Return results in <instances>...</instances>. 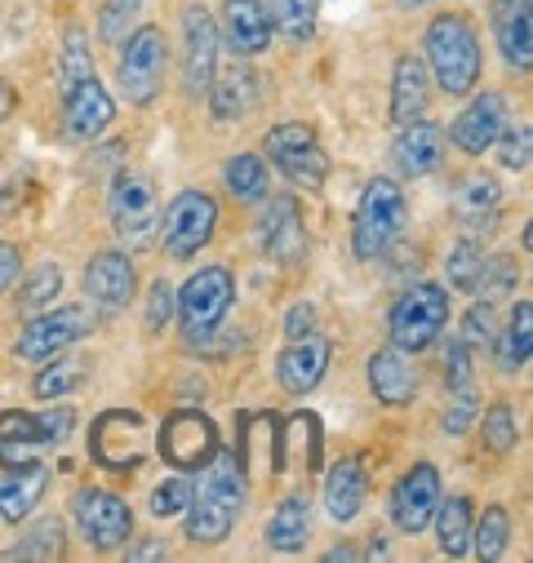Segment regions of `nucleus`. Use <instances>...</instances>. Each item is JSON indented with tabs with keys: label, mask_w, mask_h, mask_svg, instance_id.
Masks as SVG:
<instances>
[{
	"label": "nucleus",
	"mask_w": 533,
	"mask_h": 563,
	"mask_svg": "<svg viewBox=\"0 0 533 563\" xmlns=\"http://www.w3.org/2000/svg\"><path fill=\"white\" fill-rule=\"evenodd\" d=\"M200 471H205L200 488H192V501H187V537L200 541V545H214V541H222L240 523L249 484H244L240 457H231L222 449Z\"/></svg>",
	"instance_id": "1"
},
{
	"label": "nucleus",
	"mask_w": 533,
	"mask_h": 563,
	"mask_svg": "<svg viewBox=\"0 0 533 563\" xmlns=\"http://www.w3.org/2000/svg\"><path fill=\"white\" fill-rule=\"evenodd\" d=\"M427 63H432L436 85L449 98H463L476 89L485 54H480V36L467 14H436L427 23Z\"/></svg>",
	"instance_id": "2"
},
{
	"label": "nucleus",
	"mask_w": 533,
	"mask_h": 563,
	"mask_svg": "<svg viewBox=\"0 0 533 563\" xmlns=\"http://www.w3.org/2000/svg\"><path fill=\"white\" fill-rule=\"evenodd\" d=\"M76 427V412L67 404L45 408V412H0V466L14 471L23 462H36L41 449H58L72 440Z\"/></svg>",
	"instance_id": "3"
},
{
	"label": "nucleus",
	"mask_w": 533,
	"mask_h": 563,
	"mask_svg": "<svg viewBox=\"0 0 533 563\" xmlns=\"http://www.w3.org/2000/svg\"><path fill=\"white\" fill-rule=\"evenodd\" d=\"M445 320H449V294L440 285H414L391 302L387 338H391L395 351L418 355L445 333Z\"/></svg>",
	"instance_id": "4"
},
{
	"label": "nucleus",
	"mask_w": 533,
	"mask_h": 563,
	"mask_svg": "<svg viewBox=\"0 0 533 563\" xmlns=\"http://www.w3.org/2000/svg\"><path fill=\"white\" fill-rule=\"evenodd\" d=\"M405 191H400L391 178H373L365 191H360V205H356V218H351V249L360 262H373L391 249V240L405 227Z\"/></svg>",
	"instance_id": "5"
},
{
	"label": "nucleus",
	"mask_w": 533,
	"mask_h": 563,
	"mask_svg": "<svg viewBox=\"0 0 533 563\" xmlns=\"http://www.w3.org/2000/svg\"><path fill=\"white\" fill-rule=\"evenodd\" d=\"M231 289H236V279H231L227 266H205L178 289L174 311L183 320L187 342H209L218 333V324H222V316L231 307Z\"/></svg>",
	"instance_id": "6"
},
{
	"label": "nucleus",
	"mask_w": 533,
	"mask_h": 563,
	"mask_svg": "<svg viewBox=\"0 0 533 563\" xmlns=\"http://www.w3.org/2000/svg\"><path fill=\"white\" fill-rule=\"evenodd\" d=\"M89 453L102 471H139L152 453V440H148V421L139 412H124V408H111L94 421L89 431Z\"/></svg>",
	"instance_id": "7"
},
{
	"label": "nucleus",
	"mask_w": 533,
	"mask_h": 563,
	"mask_svg": "<svg viewBox=\"0 0 533 563\" xmlns=\"http://www.w3.org/2000/svg\"><path fill=\"white\" fill-rule=\"evenodd\" d=\"M262 147H266V161H272L298 187H320L329 178V156H325L312 124H298V120L276 124L272 133H266Z\"/></svg>",
	"instance_id": "8"
},
{
	"label": "nucleus",
	"mask_w": 533,
	"mask_h": 563,
	"mask_svg": "<svg viewBox=\"0 0 533 563\" xmlns=\"http://www.w3.org/2000/svg\"><path fill=\"white\" fill-rule=\"evenodd\" d=\"M161 76H165V36L161 27H139L124 36V54L116 67L120 93L133 107H148L161 93Z\"/></svg>",
	"instance_id": "9"
},
{
	"label": "nucleus",
	"mask_w": 533,
	"mask_h": 563,
	"mask_svg": "<svg viewBox=\"0 0 533 563\" xmlns=\"http://www.w3.org/2000/svg\"><path fill=\"white\" fill-rule=\"evenodd\" d=\"M214 227H218V205L209 191H178L165 209V222H161V244L170 257H192L200 253L209 240H214Z\"/></svg>",
	"instance_id": "10"
},
{
	"label": "nucleus",
	"mask_w": 533,
	"mask_h": 563,
	"mask_svg": "<svg viewBox=\"0 0 533 563\" xmlns=\"http://www.w3.org/2000/svg\"><path fill=\"white\" fill-rule=\"evenodd\" d=\"M218 453V427L196 412V408H178L165 417V427H161V457L170 466H178L183 475L209 466V457Z\"/></svg>",
	"instance_id": "11"
},
{
	"label": "nucleus",
	"mask_w": 533,
	"mask_h": 563,
	"mask_svg": "<svg viewBox=\"0 0 533 563\" xmlns=\"http://www.w3.org/2000/svg\"><path fill=\"white\" fill-rule=\"evenodd\" d=\"M89 329H94V316H89L85 307L45 311V316H36V320L19 333V355L32 360V364H45V360H54L58 351L76 346L80 338H89Z\"/></svg>",
	"instance_id": "12"
},
{
	"label": "nucleus",
	"mask_w": 533,
	"mask_h": 563,
	"mask_svg": "<svg viewBox=\"0 0 533 563\" xmlns=\"http://www.w3.org/2000/svg\"><path fill=\"white\" fill-rule=\"evenodd\" d=\"M72 515L85 532V541L94 550H116L129 541V528H133V510L124 497L107 493V488H85L76 501H72Z\"/></svg>",
	"instance_id": "13"
},
{
	"label": "nucleus",
	"mask_w": 533,
	"mask_h": 563,
	"mask_svg": "<svg viewBox=\"0 0 533 563\" xmlns=\"http://www.w3.org/2000/svg\"><path fill=\"white\" fill-rule=\"evenodd\" d=\"M107 213L111 227L124 240H148L152 227L161 222V205H156V187L148 174H116L111 196H107Z\"/></svg>",
	"instance_id": "14"
},
{
	"label": "nucleus",
	"mask_w": 533,
	"mask_h": 563,
	"mask_svg": "<svg viewBox=\"0 0 533 563\" xmlns=\"http://www.w3.org/2000/svg\"><path fill=\"white\" fill-rule=\"evenodd\" d=\"M436 506H440V471L432 462L410 466V475H400V484L391 488V519H395L400 532H410V537L427 532Z\"/></svg>",
	"instance_id": "15"
},
{
	"label": "nucleus",
	"mask_w": 533,
	"mask_h": 563,
	"mask_svg": "<svg viewBox=\"0 0 533 563\" xmlns=\"http://www.w3.org/2000/svg\"><path fill=\"white\" fill-rule=\"evenodd\" d=\"M133 289H139V275H133V262L116 249H102L89 257L85 266V298L98 311H124L133 302Z\"/></svg>",
	"instance_id": "16"
},
{
	"label": "nucleus",
	"mask_w": 533,
	"mask_h": 563,
	"mask_svg": "<svg viewBox=\"0 0 533 563\" xmlns=\"http://www.w3.org/2000/svg\"><path fill=\"white\" fill-rule=\"evenodd\" d=\"M218 45L222 41H218L214 19L200 5H192L183 14V85H187V93H205L209 89V80L218 71Z\"/></svg>",
	"instance_id": "17"
},
{
	"label": "nucleus",
	"mask_w": 533,
	"mask_h": 563,
	"mask_svg": "<svg viewBox=\"0 0 533 563\" xmlns=\"http://www.w3.org/2000/svg\"><path fill=\"white\" fill-rule=\"evenodd\" d=\"M111 115H116V107H111V93L102 89L98 76H85V80L63 89V124L76 143H94V137L111 124Z\"/></svg>",
	"instance_id": "18"
},
{
	"label": "nucleus",
	"mask_w": 533,
	"mask_h": 563,
	"mask_svg": "<svg viewBox=\"0 0 533 563\" xmlns=\"http://www.w3.org/2000/svg\"><path fill=\"white\" fill-rule=\"evenodd\" d=\"M507 129V98L502 93H480L467 102V111H458L454 129H449V143L467 156H480L498 143V133Z\"/></svg>",
	"instance_id": "19"
},
{
	"label": "nucleus",
	"mask_w": 533,
	"mask_h": 563,
	"mask_svg": "<svg viewBox=\"0 0 533 563\" xmlns=\"http://www.w3.org/2000/svg\"><path fill=\"white\" fill-rule=\"evenodd\" d=\"M489 23H493V36H498L507 67L529 76V67H533V10H529V0H493Z\"/></svg>",
	"instance_id": "20"
},
{
	"label": "nucleus",
	"mask_w": 533,
	"mask_h": 563,
	"mask_svg": "<svg viewBox=\"0 0 533 563\" xmlns=\"http://www.w3.org/2000/svg\"><path fill=\"white\" fill-rule=\"evenodd\" d=\"M258 235H262L266 257H276L285 266H294V262L307 257V231H303V218H298V200L294 196H276L272 205H266Z\"/></svg>",
	"instance_id": "21"
},
{
	"label": "nucleus",
	"mask_w": 533,
	"mask_h": 563,
	"mask_svg": "<svg viewBox=\"0 0 533 563\" xmlns=\"http://www.w3.org/2000/svg\"><path fill=\"white\" fill-rule=\"evenodd\" d=\"M329 355H334L329 338H316V333L294 338V342L281 351V360H276L281 386H285L290 395H312V390L320 386V377L329 373Z\"/></svg>",
	"instance_id": "22"
},
{
	"label": "nucleus",
	"mask_w": 533,
	"mask_h": 563,
	"mask_svg": "<svg viewBox=\"0 0 533 563\" xmlns=\"http://www.w3.org/2000/svg\"><path fill=\"white\" fill-rule=\"evenodd\" d=\"M272 41V19L262 0H222V45H231L236 58H253Z\"/></svg>",
	"instance_id": "23"
},
{
	"label": "nucleus",
	"mask_w": 533,
	"mask_h": 563,
	"mask_svg": "<svg viewBox=\"0 0 533 563\" xmlns=\"http://www.w3.org/2000/svg\"><path fill=\"white\" fill-rule=\"evenodd\" d=\"M395 169L405 178H427L440 169L445 161V133L427 120H414V124H400V137H395Z\"/></svg>",
	"instance_id": "24"
},
{
	"label": "nucleus",
	"mask_w": 533,
	"mask_h": 563,
	"mask_svg": "<svg viewBox=\"0 0 533 563\" xmlns=\"http://www.w3.org/2000/svg\"><path fill=\"white\" fill-rule=\"evenodd\" d=\"M369 386H373V395H378L387 408H400V404H414V395H418V373H414V364H410L405 351L382 346V351H373V360H369Z\"/></svg>",
	"instance_id": "25"
},
{
	"label": "nucleus",
	"mask_w": 533,
	"mask_h": 563,
	"mask_svg": "<svg viewBox=\"0 0 533 563\" xmlns=\"http://www.w3.org/2000/svg\"><path fill=\"white\" fill-rule=\"evenodd\" d=\"M209 102H214V115L227 124V120H244L253 107H258V71L253 67H244V63H231V67H222V71H214V80H209Z\"/></svg>",
	"instance_id": "26"
},
{
	"label": "nucleus",
	"mask_w": 533,
	"mask_h": 563,
	"mask_svg": "<svg viewBox=\"0 0 533 563\" xmlns=\"http://www.w3.org/2000/svg\"><path fill=\"white\" fill-rule=\"evenodd\" d=\"M50 466L36 457V462H23V466H14L6 479H0V519H10V523H19V519H28L32 510H36V501L50 493Z\"/></svg>",
	"instance_id": "27"
},
{
	"label": "nucleus",
	"mask_w": 533,
	"mask_h": 563,
	"mask_svg": "<svg viewBox=\"0 0 533 563\" xmlns=\"http://www.w3.org/2000/svg\"><path fill=\"white\" fill-rule=\"evenodd\" d=\"M365 497H369V479H365V466L356 457H342L329 475H325V510L334 523H351L360 510H365Z\"/></svg>",
	"instance_id": "28"
},
{
	"label": "nucleus",
	"mask_w": 533,
	"mask_h": 563,
	"mask_svg": "<svg viewBox=\"0 0 533 563\" xmlns=\"http://www.w3.org/2000/svg\"><path fill=\"white\" fill-rule=\"evenodd\" d=\"M427 98H432V89H427V67H423L414 54H405V58L395 63V76H391V120H395V124L423 120V115H427Z\"/></svg>",
	"instance_id": "29"
},
{
	"label": "nucleus",
	"mask_w": 533,
	"mask_h": 563,
	"mask_svg": "<svg viewBox=\"0 0 533 563\" xmlns=\"http://www.w3.org/2000/svg\"><path fill=\"white\" fill-rule=\"evenodd\" d=\"M498 205H502V187H498L489 174L463 178V187H458V196H454V209H458V218H463V227H467V240H476L480 231L493 227Z\"/></svg>",
	"instance_id": "30"
},
{
	"label": "nucleus",
	"mask_w": 533,
	"mask_h": 563,
	"mask_svg": "<svg viewBox=\"0 0 533 563\" xmlns=\"http://www.w3.org/2000/svg\"><path fill=\"white\" fill-rule=\"evenodd\" d=\"M307 532H312V497L307 493H290L276 515L266 519V545L281 550V554H298L307 545Z\"/></svg>",
	"instance_id": "31"
},
{
	"label": "nucleus",
	"mask_w": 533,
	"mask_h": 563,
	"mask_svg": "<svg viewBox=\"0 0 533 563\" xmlns=\"http://www.w3.org/2000/svg\"><path fill=\"white\" fill-rule=\"evenodd\" d=\"M432 523H436V541H440V550H445L449 559L471 554L476 506H471L467 497H449V501H440V506H436V515H432Z\"/></svg>",
	"instance_id": "32"
},
{
	"label": "nucleus",
	"mask_w": 533,
	"mask_h": 563,
	"mask_svg": "<svg viewBox=\"0 0 533 563\" xmlns=\"http://www.w3.org/2000/svg\"><path fill=\"white\" fill-rule=\"evenodd\" d=\"M529 351H533V307L515 302V311H511V320H507V329L493 346V360H498L502 373H515V368L529 364Z\"/></svg>",
	"instance_id": "33"
},
{
	"label": "nucleus",
	"mask_w": 533,
	"mask_h": 563,
	"mask_svg": "<svg viewBox=\"0 0 533 563\" xmlns=\"http://www.w3.org/2000/svg\"><path fill=\"white\" fill-rule=\"evenodd\" d=\"M316 14H320V0H272V10H266V19L294 45H307L316 36Z\"/></svg>",
	"instance_id": "34"
},
{
	"label": "nucleus",
	"mask_w": 533,
	"mask_h": 563,
	"mask_svg": "<svg viewBox=\"0 0 533 563\" xmlns=\"http://www.w3.org/2000/svg\"><path fill=\"white\" fill-rule=\"evenodd\" d=\"M507 545H511V515H507L502 506H489V510L476 519V528H471V550H476L480 559H502Z\"/></svg>",
	"instance_id": "35"
},
{
	"label": "nucleus",
	"mask_w": 533,
	"mask_h": 563,
	"mask_svg": "<svg viewBox=\"0 0 533 563\" xmlns=\"http://www.w3.org/2000/svg\"><path fill=\"white\" fill-rule=\"evenodd\" d=\"M222 183L236 200H262L266 196V165L258 156H231L222 165Z\"/></svg>",
	"instance_id": "36"
},
{
	"label": "nucleus",
	"mask_w": 533,
	"mask_h": 563,
	"mask_svg": "<svg viewBox=\"0 0 533 563\" xmlns=\"http://www.w3.org/2000/svg\"><path fill=\"white\" fill-rule=\"evenodd\" d=\"M63 554V523L58 519H36L28 537H19L6 559H58Z\"/></svg>",
	"instance_id": "37"
},
{
	"label": "nucleus",
	"mask_w": 533,
	"mask_h": 563,
	"mask_svg": "<svg viewBox=\"0 0 533 563\" xmlns=\"http://www.w3.org/2000/svg\"><path fill=\"white\" fill-rule=\"evenodd\" d=\"M485 262H489V253H485L476 240H463V244L449 253V266H445L449 285L463 289V294H476V289H480V275H485Z\"/></svg>",
	"instance_id": "38"
},
{
	"label": "nucleus",
	"mask_w": 533,
	"mask_h": 563,
	"mask_svg": "<svg viewBox=\"0 0 533 563\" xmlns=\"http://www.w3.org/2000/svg\"><path fill=\"white\" fill-rule=\"evenodd\" d=\"M45 364H50V360H45ZM80 382H85V360H54L45 373H36V395L54 404V399L72 395Z\"/></svg>",
	"instance_id": "39"
},
{
	"label": "nucleus",
	"mask_w": 533,
	"mask_h": 563,
	"mask_svg": "<svg viewBox=\"0 0 533 563\" xmlns=\"http://www.w3.org/2000/svg\"><path fill=\"white\" fill-rule=\"evenodd\" d=\"M139 10H143V0H102V14H98V36L107 45H120L133 23H139Z\"/></svg>",
	"instance_id": "40"
},
{
	"label": "nucleus",
	"mask_w": 533,
	"mask_h": 563,
	"mask_svg": "<svg viewBox=\"0 0 533 563\" xmlns=\"http://www.w3.org/2000/svg\"><path fill=\"white\" fill-rule=\"evenodd\" d=\"M480 435H485V449H489V453H511V449L520 444L515 412H511L507 404H493V408L485 412V427H480Z\"/></svg>",
	"instance_id": "41"
},
{
	"label": "nucleus",
	"mask_w": 533,
	"mask_h": 563,
	"mask_svg": "<svg viewBox=\"0 0 533 563\" xmlns=\"http://www.w3.org/2000/svg\"><path fill=\"white\" fill-rule=\"evenodd\" d=\"M58 67H63V89H67V85H76V80H85V76H94L89 41H85V32H80V27H67V41H63V58H58Z\"/></svg>",
	"instance_id": "42"
},
{
	"label": "nucleus",
	"mask_w": 533,
	"mask_h": 563,
	"mask_svg": "<svg viewBox=\"0 0 533 563\" xmlns=\"http://www.w3.org/2000/svg\"><path fill=\"white\" fill-rule=\"evenodd\" d=\"M281 440L303 449V471H320V421L312 412H298L290 421V431H281Z\"/></svg>",
	"instance_id": "43"
},
{
	"label": "nucleus",
	"mask_w": 533,
	"mask_h": 563,
	"mask_svg": "<svg viewBox=\"0 0 533 563\" xmlns=\"http://www.w3.org/2000/svg\"><path fill=\"white\" fill-rule=\"evenodd\" d=\"M58 289H63V271H58L54 262H45L41 271H32V279H28V289L19 294V307L36 311V307L54 302V298H58Z\"/></svg>",
	"instance_id": "44"
},
{
	"label": "nucleus",
	"mask_w": 533,
	"mask_h": 563,
	"mask_svg": "<svg viewBox=\"0 0 533 563\" xmlns=\"http://www.w3.org/2000/svg\"><path fill=\"white\" fill-rule=\"evenodd\" d=\"M187 501H192V484H187V475H174V479H165V484L152 488V515H156V519L183 515Z\"/></svg>",
	"instance_id": "45"
},
{
	"label": "nucleus",
	"mask_w": 533,
	"mask_h": 563,
	"mask_svg": "<svg viewBox=\"0 0 533 563\" xmlns=\"http://www.w3.org/2000/svg\"><path fill=\"white\" fill-rule=\"evenodd\" d=\"M498 143H502V152H498V161H502V169H529V147H533V133H529V124H520V129H502L498 133Z\"/></svg>",
	"instance_id": "46"
},
{
	"label": "nucleus",
	"mask_w": 533,
	"mask_h": 563,
	"mask_svg": "<svg viewBox=\"0 0 533 563\" xmlns=\"http://www.w3.org/2000/svg\"><path fill=\"white\" fill-rule=\"evenodd\" d=\"M463 342H467V346L493 342V302L480 298V302L467 311V320H463Z\"/></svg>",
	"instance_id": "47"
},
{
	"label": "nucleus",
	"mask_w": 533,
	"mask_h": 563,
	"mask_svg": "<svg viewBox=\"0 0 533 563\" xmlns=\"http://www.w3.org/2000/svg\"><path fill=\"white\" fill-rule=\"evenodd\" d=\"M471 373H476V364H471V346L458 338V342H449V360H445V377H449V390H463V386H471Z\"/></svg>",
	"instance_id": "48"
},
{
	"label": "nucleus",
	"mask_w": 533,
	"mask_h": 563,
	"mask_svg": "<svg viewBox=\"0 0 533 563\" xmlns=\"http://www.w3.org/2000/svg\"><path fill=\"white\" fill-rule=\"evenodd\" d=\"M471 417H476V390L463 386V390H454V404H449V412H445V431H449V435H463V431L471 427Z\"/></svg>",
	"instance_id": "49"
},
{
	"label": "nucleus",
	"mask_w": 533,
	"mask_h": 563,
	"mask_svg": "<svg viewBox=\"0 0 533 563\" xmlns=\"http://www.w3.org/2000/svg\"><path fill=\"white\" fill-rule=\"evenodd\" d=\"M170 316H174V289L165 285V279H156L152 294H148V324L152 329H165Z\"/></svg>",
	"instance_id": "50"
},
{
	"label": "nucleus",
	"mask_w": 533,
	"mask_h": 563,
	"mask_svg": "<svg viewBox=\"0 0 533 563\" xmlns=\"http://www.w3.org/2000/svg\"><path fill=\"white\" fill-rule=\"evenodd\" d=\"M316 329V307L312 302H294L290 311H285V338L294 342V338H307Z\"/></svg>",
	"instance_id": "51"
},
{
	"label": "nucleus",
	"mask_w": 533,
	"mask_h": 563,
	"mask_svg": "<svg viewBox=\"0 0 533 563\" xmlns=\"http://www.w3.org/2000/svg\"><path fill=\"white\" fill-rule=\"evenodd\" d=\"M19 271H23V257H19V249L0 240V294H6V289L14 285V279H19Z\"/></svg>",
	"instance_id": "52"
},
{
	"label": "nucleus",
	"mask_w": 533,
	"mask_h": 563,
	"mask_svg": "<svg viewBox=\"0 0 533 563\" xmlns=\"http://www.w3.org/2000/svg\"><path fill=\"white\" fill-rule=\"evenodd\" d=\"M10 111H19V93H14L6 80H0V120H6Z\"/></svg>",
	"instance_id": "53"
},
{
	"label": "nucleus",
	"mask_w": 533,
	"mask_h": 563,
	"mask_svg": "<svg viewBox=\"0 0 533 563\" xmlns=\"http://www.w3.org/2000/svg\"><path fill=\"white\" fill-rule=\"evenodd\" d=\"M156 554H165V545H161V541H152V545H139V550H133V559H156Z\"/></svg>",
	"instance_id": "54"
},
{
	"label": "nucleus",
	"mask_w": 533,
	"mask_h": 563,
	"mask_svg": "<svg viewBox=\"0 0 533 563\" xmlns=\"http://www.w3.org/2000/svg\"><path fill=\"white\" fill-rule=\"evenodd\" d=\"M325 559H329V563H338V559H356V550H351V545H334Z\"/></svg>",
	"instance_id": "55"
},
{
	"label": "nucleus",
	"mask_w": 533,
	"mask_h": 563,
	"mask_svg": "<svg viewBox=\"0 0 533 563\" xmlns=\"http://www.w3.org/2000/svg\"><path fill=\"white\" fill-rule=\"evenodd\" d=\"M405 5H410V10H414V5H432V0H405Z\"/></svg>",
	"instance_id": "56"
}]
</instances>
